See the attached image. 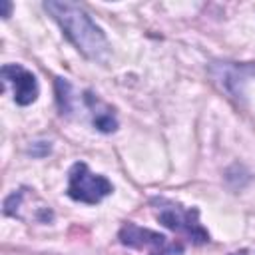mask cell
<instances>
[{"instance_id": "cell-1", "label": "cell", "mask_w": 255, "mask_h": 255, "mask_svg": "<svg viewBox=\"0 0 255 255\" xmlns=\"http://www.w3.org/2000/svg\"><path fill=\"white\" fill-rule=\"evenodd\" d=\"M44 8L60 24V28L64 30V36L76 46L78 52H82L92 62L108 60V56H110L108 38L82 6L74 4V2L48 0V2H44Z\"/></svg>"}, {"instance_id": "cell-2", "label": "cell", "mask_w": 255, "mask_h": 255, "mask_svg": "<svg viewBox=\"0 0 255 255\" xmlns=\"http://www.w3.org/2000/svg\"><path fill=\"white\" fill-rule=\"evenodd\" d=\"M114 191V185L108 177L90 171V167L84 161H78L70 167L68 173V195L74 201H82L88 205L100 203L104 197H108Z\"/></svg>"}, {"instance_id": "cell-3", "label": "cell", "mask_w": 255, "mask_h": 255, "mask_svg": "<svg viewBox=\"0 0 255 255\" xmlns=\"http://www.w3.org/2000/svg\"><path fill=\"white\" fill-rule=\"evenodd\" d=\"M159 207H157V221L171 229V231H179V233H185L193 243H207L209 241V233L207 229L199 223V211L195 207L191 209H185L181 207L179 203H173V201H165V199H159L155 201Z\"/></svg>"}, {"instance_id": "cell-4", "label": "cell", "mask_w": 255, "mask_h": 255, "mask_svg": "<svg viewBox=\"0 0 255 255\" xmlns=\"http://www.w3.org/2000/svg\"><path fill=\"white\" fill-rule=\"evenodd\" d=\"M118 239L122 245L131 247V249H147V255H181L183 245L179 241H169L165 235L139 227L131 221H128L120 233Z\"/></svg>"}, {"instance_id": "cell-5", "label": "cell", "mask_w": 255, "mask_h": 255, "mask_svg": "<svg viewBox=\"0 0 255 255\" xmlns=\"http://www.w3.org/2000/svg\"><path fill=\"white\" fill-rule=\"evenodd\" d=\"M2 78L4 82H10L14 86V102L18 106H28L38 98V82L36 76L28 70H24L18 64H6L2 66Z\"/></svg>"}, {"instance_id": "cell-6", "label": "cell", "mask_w": 255, "mask_h": 255, "mask_svg": "<svg viewBox=\"0 0 255 255\" xmlns=\"http://www.w3.org/2000/svg\"><path fill=\"white\" fill-rule=\"evenodd\" d=\"M84 102H86V106L90 110H94V126H96V129H100L104 133H112V131L118 129V120H116L114 112L110 108H106V106L102 110H98L102 104H100V100L96 96H92L90 92H86Z\"/></svg>"}, {"instance_id": "cell-7", "label": "cell", "mask_w": 255, "mask_h": 255, "mask_svg": "<svg viewBox=\"0 0 255 255\" xmlns=\"http://www.w3.org/2000/svg\"><path fill=\"white\" fill-rule=\"evenodd\" d=\"M56 100H58V108L60 114L70 116L76 108V96L72 92V86L68 80L64 78H56Z\"/></svg>"}, {"instance_id": "cell-8", "label": "cell", "mask_w": 255, "mask_h": 255, "mask_svg": "<svg viewBox=\"0 0 255 255\" xmlns=\"http://www.w3.org/2000/svg\"><path fill=\"white\" fill-rule=\"evenodd\" d=\"M10 10H12V4H10V2H2V16H4V18L10 16Z\"/></svg>"}]
</instances>
